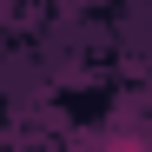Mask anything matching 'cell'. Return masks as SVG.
Masks as SVG:
<instances>
[{"label":"cell","instance_id":"obj_1","mask_svg":"<svg viewBox=\"0 0 152 152\" xmlns=\"http://www.w3.org/2000/svg\"><path fill=\"white\" fill-rule=\"evenodd\" d=\"M106 152H145V145H132V139H119V145H106Z\"/></svg>","mask_w":152,"mask_h":152}]
</instances>
